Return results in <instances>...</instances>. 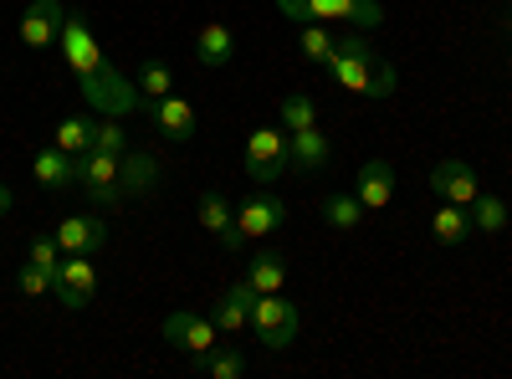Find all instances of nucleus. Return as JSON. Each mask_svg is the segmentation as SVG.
Segmentation results:
<instances>
[{"mask_svg":"<svg viewBox=\"0 0 512 379\" xmlns=\"http://www.w3.org/2000/svg\"><path fill=\"white\" fill-rule=\"evenodd\" d=\"M251 308H256V292H251L246 282L226 287L221 303H216V328H221V333H246V328H251Z\"/></svg>","mask_w":512,"mask_h":379,"instance_id":"6ab92c4d","label":"nucleus"},{"mask_svg":"<svg viewBox=\"0 0 512 379\" xmlns=\"http://www.w3.org/2000/svg\"><path fill=\"white\" fill-rule=\"evenodd\" d=\"M144 118L154 123V129L164 134V139H175V144H190L195 139V129H200V118H195V108L185 103V98H149V108H144Z\"/></svg>","mask_w":512,"mask_h":379,"instance_id":"f8f14e48","label":"nucleus"},{"mask_svg":"<svg viewBox=\"0 0 512 379\" xmlns=\"http://www.w3.org/2000/svg\"><path fill=\"white\" fill-rule=\"evenodd\" d=\"M364 216H369V210L359 205V195H354V190H333V195L323 200V221H328L333 231H359V226H364Z\"/></svg>","mask_w":512,"mask_h":379,"instance_id":"b1692460","label":"nucleus"},{"mask_svg":"<svg viewBox=\"0 0 512 379\" xmlns=\"http://www.w3.org/2000/svg\"><path fill=\"white\" fill-rule=\"evenodd\" d=\"M154 185H159V164H154V154L128 149V154H123V200H128V195H154Z\"/></svg>","mask_w":512,"mask_h":379,"instance_id":"5701e85b","label":"nucleus"},{"mask_svg":"<svg viewBox=\"0 0 512 379\" xmlns=\"http://www.w3.org/2000/svg\"><path fill=\"white\" fill-rule=\"evenodd\" d=\"M164 339L175 344V349H185V354H205V349H216V318H205V313H190V308H180V313H169L164 323Z\"/></svg>","mask_w":512,"mask_h":379,"instance_id":"9b49d317","label":"nucleus"},{"mask_svg":"<svg viewBox=\"0 0 512 379\" xmlns=\"http://www.w3.org/2000/svg\"><path fill=\"white\" fill-rule=\"evenodd\" d=\"M277 11L297 26V21H349L359 31H379L384 26V6L379 0H277Z\"/></svg>","mask_w":512,"mask_h":379,"instance_id":"f03ea898","label":"nucleus"},{"mask_svg":"<svg viewBox=\"0 0 512 379\" xmlns=\"http://www.w3.org/2000/svg\"><path fill=\"white\" fill-rule=\"evenodd\" d=\"M77 185L88 190L93 205H103V210L123 205V154H108V149L77 154Z\"/></svg>","mask_w":512,"mask_h":379,"instance_id":"39448f33","label":"nucleus"},{"mask_svg":"<svg viewBox=\"0 0 512 379\" xmlns=\"http://www.w3.org/2000/svg\"><path fill=\"white\" fill-rule=\"evenodd\" d=\"M57 52L67 57V67H72V77H77V82L108 67L103 47L93 41V26H88V16H77V11H67V21H62V41H57Z\"/></svg>","mask_w":512,"mask_h":379,"instance_id":"423d86ee","label":"nucleus"},{"mask_svg":"<svg viewBox=\"0 0 512 379\" xmlns=\"http://www.w3.org/2000/svg\"><path fill=\"white\" fill-rule=\"evenodd\" d=\"M195 221L216 236L231 257L236 251H246V236H241V226H236V205L221 195V190H200V200H195Z\"/></svg>","mask_w":512,"mask_h":379,"instance_id":"9d476101","label":"nucleus"},{"mask_svg":"<svg viewBox=\"0 0 512 379\" xmlns=\"http://www.w3.org/2000/svg\"><path fill=\"white\" fill-rule=\"evenodd\" d=\"M251 292H282L287 287V257H277V251H256V257L246 262V277H241Z\"/></svg>","mask_w":512,"mask_h":379,"instance_id":"4be33fe9","label":"nucleus"},{"mask_svg":"<svg viewBox=\"0 0 512 379\" xmlns=\"http://www.w3.org/2000/svg\"><path fill=\"white\" fill-rule=\"evenodd\" d=\"M472 226H477V231H487V236H497V231L507 226V200H502V195H492V190H482V195L472 200Z\"/></svg>","mask_w":512,"mask_h":379,"instance_id":"cd10ccee","label":"nucleus"},{"mask_svg":"<svg viewBox=\"0 0 512 379\" xmlns=\"http://www.w3.org/2000/svg\"><path fill=\"white\" fill-rule=\"evenodd\" d=\"M231 57H236V31H231L226 21L200 26V36H195V62H200V67H226Z\"/></svg>","mask_w":512,"mask_h":379,"instance_id":"a211bd4d","label":"nucleus"},{"mask_svg":"<svg viewBox=\"0 0 512 379\" xmlns=\"http://www.w3.org/2000/svg\"><path fill=\"white\" fill-rule=\"evenodd\" d=\"M354 195H359V205L369 210H384L395 200V164H384V159H369L364 170H359V180H354Z\"/></svg>","mask_w":512,"mask_h":379,"instance_id":"f3484780","label":"nucleus"},{"mask_svg":"<svg viewBox=\"0 0 512 379\" xmlns=\"http://www.w3.org/2000/svg\"><path fill=\"white\" fill-rule=\"evenodd\" d=\"M277 123L287 134H297V129H313L318 123V103L308 98V93H287L282 103H277Z\"/></svg>","mask_w":512,"mask_h":379,"instance_id":"bb28decb","label":"nucleus"},{"mask_svg":"<svg viewBox=\"0 0 512 379\" xmlns=\"http://www.w3.org/2000/svg\"><path fill=\"white\" fill-rule=\"evenodd\" d=\"M472 210H466V205H451V200H441V210H436V216H431V236L441 241V246H466V241H472Z\"/></svg>","mask_w":512,"mask_h":379,"instance_id":"aec40b11","label":"nucleus"},{"mask_svg":"<svg viewBox=\"0 0 512 379\" xmlns=\"http://www.w3.org/2000/svg\"><path fill=\"white\" fill-rule=\"evenodd\" d=\"M11 210H16V195H11V185H0V221H6Z\"/></svg>","mask_w":512,"mask_h":379,"instance_id":"473e14b6","label":"nucleus"},{"mask_svg":"<svg viewBox=\"0 0 512 379\" xmlns=\"http://www.w3.org/2000/svg\"><path fill=\"white\" fill-rule=\"evenodd\" d=\"M62 21H67V6L62 0H31L26 16H21V47L26 52H52L62 41Z\"/></svg>","mask_w":512,"mask_h":379,"instance_id":"1a4fd4ad","label":"nucleus"},{"mask_svg":"<svg viewBox=\"0 0 512 379\" xmlns=\"http://www.w3.org/2000/svg\"><path fill=\"white\" fill-rule=\"evenodd\" d=\"M16 292H21V298H47V292H52V277L41 272L36 262H21V267H16Z\"/></svg>","mask_w":512,"mask_h":379,"instance_id":"2f4dec72","label":"nucleus"},{"mask_svg":"<svg viewBox=\"0 0 512 379\" xmlns=\"http://www.w3.org/2000/svg\"><path fill=\"white\" fill-rule=\"evenodd\" d=\"M62 257H67V251L57 246V231H36V236L26 241V262H36V267L47 272V277H57Z\"/></svg>","mask_w":512,"mask_h":379,"instance_id":"c85d7f7f","label":"nucleus"},{"mask_svg":"<svg viewBox=\"0 0 512 379\" xmlns=\"http://www.w3.org/2000/svg\"><path fill=\"white\" fill-rule=\"evenodd\" d=\"M507 26H512V21H507Z\"/></svg>","mask_w":512,"mask_h":379,"instance_id":"72a5a7b5","label":"nucleus"},{"mask_svg":"<svg viewBox=\"0 0 512 379\" xmlns=\"http://www.w3.org/2000/svg\"><path fill=\"white\" fill-rule=\"evenodd\" d=\"M251 328H256V339H262L272 354H282V349H292V344H297V328H303V313H297V303H287L282 292H256Z\"/></svg>","mask_w":512,"mask_h":379,"instance_id":"7ed1b4c3","label":"nucleus"},{"mask_svg":"<svg viewBox=\"0 0 512 379\" xmlns=\"http://www.w3.org/2000/svg\"><path fill=\"white\" fill-rule=\"evenodd\" d=\"M241 164H246V180L277 185V180L292 170V159H287V129H282V123H262V129H251Z\"/></svg>","mask_w":512,"mask_h":379,"instance_id":"20e7f679","label":"nucleus"},{"mask_svg":"<svg viewBox=\"0 0 512 379\" xmlns=\"http://www.w3.org/2000/svg\"><path fill=\"white\" fill-rule=\"evenodd\" d=\"M333 47H338V36L323 26V21H297V52H303L308 62H328L333 57Z\"/></svg>","mask_w":512,"mask_h":379,"instance_id":"a878e982","label":"nucleus"},{"mask_svg":"<svg viewBox=\"0 0 512 379\" xmlns=\"http://www.w3.org/2000/svg\"><path fill=\"white\" fill-rule=\"evenodd\" d=\"M93 129H98V113H72V118L57 123L52 144L67 149V154H88V149H93Z\"/></svg>","mask_w":512,"mask_h":379,"instance_id":"393cba45","label":"nucleus"},{"mask_svg":"<svg viewBox=\"0 0 512 379\" xmlns=\"http://www.w3.org/2000/svg\"><path fill=\"white\" fill-rule=\"evenodd\" d=\"M431 190H436L441 200H451V205L472 210V200L482 195V180H477V170H472L466 159H441L436 170H431Z\"/></svg>","mask_w":512,"mask_h":379,"instance_id":"ddd939ff","label":"nucleus"},{"mask_svg":"<svg viewBox=\"0 0 512 379\" xmlns=\"http://www.w3.org/2000/svg\"><path fill=\"white\" fill-rule=\"evenodd\" d=\"M52 292H57V303L67 313H82L93 298H98V267L93 257H62L57 277H52Z\"/></svg>","mask_w":512,"mask_h":379,"instance_id":"6e6552de","label":"nucleus"},{"mask_svg":"<svg viewBox=\"0 0 512 379\" xmlns=\"http://www.w3.org/2000/svg\"><path fill=\"white\" fill-rule=\"evenodd\" d=\"M323 72H328L333 88L359 93V98H395V88H400V72L384 62L359 31H354V36H338V47H333V57L323 62Z\"/></svg>","mask_w":512,"mask_h":379,"instance_id":"f257e3e1","label":"nucleus"},{"mask_svg":"<svg viewBox=\"0 0 512 379\" xmlns=\"http://www.w3.org/2000/svg\"><path fill=\"white\" fill-rule=\"evenodd\" d=\"M103 241H108V226L98 216H67V221H57V246L67 251V257H93Z\"/></svg>","mask_w":512,"mask_h":379,"instance_id":"dca6fc26","label":"nucleus"},{"mask_svg":"<svg viewBox=\"0 0 512 379\" xmlns=\"http://www.w3.org/2000/svg\"><path fill=\"white\" fill-rule=\"evenodd\" d=\"M190 369L205 374V379H241L246 374V354L231 349V344H216V349H205V354H190Z\"/></svg>","mask_w":512,"mask_h":379,"instance_id":"412c9836","label":"nucleus"},{"mask_svg":"<svg viewBox=\"0 0 512 379\" xmlns=\"http://www.w3.org/2000/svg\"><path fill=\"white\" fill-rule=\"evenodd\" d=\"M31 180L41 185V190H67V185H77V154H67V149H36L31 154Z\"/></svg>","mask_w":512,"mask_h":379,"instance_id":"2eb2a0df","label":"nucleus"},{"mask_svg":"<svg viewBox=\"0 0 512 379\" xmlns=\"http://www.w3.org/2000/svg\"><path fill=\"white\" fill-rule=\"evenodd\" d=\"M93 149H108V154H128L134 144H128V129L118 118H98V129H93Z\"/></svg>","mask_w":512,"mask_h":379,"instance_id":"7c9ffc66","label":"nucleus"},{"mask_svg":"<svg viewBox=\"0 0 512 379\" xmlns=\"http://www.w3.org/2000/svg\"><path fill=\"white\" fill-rule=\"evenodd\" d=\"M507 21H512V16H507Z\"/></svg>","mask_w":512,"mask_h":379,"instance_id":"f704fd0d","label":"nucleus"},{"mask_svg":"<svg viewBox=\"0 0 512 379\" xmlns=\"http://www.w3.org/2000/svg\"><path fill=\"white\" fill-rule=\"evenodd\" d=\"M282 221H287V200L272 195V190H251V195L236 205V226H241L246 241H267V236H277Z\"/></svg>","mask_w":512,"mask_h":379,"instance_id":"0eeeda50","label":"nucleus"},{"mask_svg":"<svg viewBox=\"0 0 512 379\" xmlns=\"http://www.w3.org/2000/svg\"><path fill=\"white\" fill-rule=\"evenodd\" d=\"M134 82H139V93H144V98H169V93H175V72H169V67L159 62V57L139 62Z\"/></svg>","mask_w":512,"mask_h":379,"instance_id":"c756f323","label":"nucleus"},{"mask_svg":"<svg viewBox=\"0 0 512 379\" xmlns=\"http://www.w3.org/2000/svg\"><path fill=\"white\" fill-rule=\"evenodd\" d=\"M287 159H292V170H297V175H323V170H328V159H333V144H328V134L313 123V129L287 134Z\"/></svg>","mask_w":512,"mask_h":379,"instance_id":"4468645a","label":"nucleus"}]
</instances>
